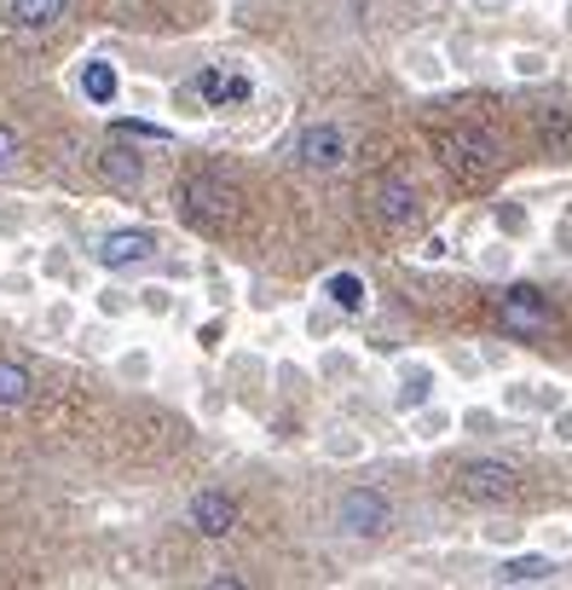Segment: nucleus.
Wrapping results in <instances>:
<instances>
[{
	"label": "nucleus",
	"mask_w": 572,
	"mask_h": 590,
	"mask_svg": "<svg viewBox=\"0 0 572 590\" xmlns=\"http://www.w3.org/2000/svg\"><path fill=\"white\" fill-rule=\"evenodd\" d=\"M434 157L446 163L462 186H480V179L498 174V139L480 134V127H439V134H434Z\"/></svg>",
	"instance_id": "obj_1"
},
{
	"label": "nucleus",
	"mask_w": 572,
	"mask_h": 590,
	"mask_svg": "<svg viewBox=\"0 0 572 590\" xmlns=\"http://www.w3.org/2000/svg\"><path fill=\"white\" fill-rule=\"evenodd\" d=\"M243 209V192L231 186L226 174H191L186 186H179V215L202 232H215V226H231Z\"/></svg>",
	"instance_id": "obj_2"
},
{
	"label": "nucleus",
	"mask_w": 572,
	"mask_h": 590,
	"mask_svg": "<svg viewBox=\"0 0 572 590\" xmlns=\"http://www.w3.org/2000/svg\"><path fill=\"white\" fill-rule=\"evenodd\" d=\"M457 498L480 504V509H503L520 498V469L503 464V457H468L457 469Z\"/></svg>",
	"instance_id": "obj_3"
},
{
	"label": "nucleus",
	"mask_w": 572,
	"mask_h": 590,
	"mask_svg": "<svg viewBox=\"0 0 572 590\" xmlns=\"http://www.w3.org/2000/svg\"><path fill=\"white\" fill-rule=\"evenodd\" d=\"M335 521L353 538H376V532L394 527V504H387V493H376V486H347L342 504H335Z\"/></svg>",
	"instance_id": "obj_4"
},
{
	"label": "nucleus",
	"mask_w": 572,
	"mask_h": 590,
	"mask_svg": "<svg viewBox=\"0 0 572 590\" xmlns=\"http://www.w3.org/2000/svg\"><path fill=\"white\" fill-rule=\"evenodd\" d=\"M347 151H353L347 127H335V122H312V127H301V134H295L290 157H295L301 168H312V174H330V168H342V163H347Z\"/></svg>",
	"instance_id": "obj_5"
},
{
	"label": "nucleus",
	"mask_w": 572,
	"mask_h": 590,
	"mask_svg": "<svg viewBox=\"0 0 572 590\" xmlns=\"http://www.w3.org/2000/svg\"><path fill=\"white\" fill-rule=\"evenodd\" d=\"M498 319H503L509 337H543V330L555 324V313H550V296L532 290V284L509 290V296H503V307H498Z\"/></svg>",
	"instance_id": "obj_6"
},
{
	"label": "nucleus",
	"mask_w": 572,
	"mask_h": 590,
	"mask_svg": "<svg viewBox=\"0 0 572 590\" xmlns=\"http://www.w3.org/2000/svg\"><path fill=\"white\" fill-rule=\"evenodd\" d=\"M191 93L202 99L208 111H231V105H243V99L254 93V82H249V70H238V64H208L191 82Z\"/></svg>",
	"instance_id": "obj_7"
},
{
	"label": "nucleus",
	"mask_w": 572,
	"mask_h": 590,
	"mask_svg": "<svg viewBox=\"0 0 572 590\" xmlns=\"http://www.w3.org/2000/svg\"><path fill=\"white\" fill-rule=\"evenodd\" d=\"M416 209H423V203H416V192L405 186L399 174H387V179H376V186H371V215H376V226H387V232L410 226Z\"/></svg>",
	"instance_id": "obj_8"
},
{
	"label": "nucleus",
	"mask_w": 572,
	"mask_h": 590,
	"mask_svg": "<svg viewBox=\"0 0 572 590\" xmlns=\"http://www.w3.org/2000/svg\"><path fill=\"white\" fill-rule=\"evenodd\" d=\"M93 255H98V267H104V272L139 267V261H150V255H156V232H145V226H122V232H111Z\"/></svg>",
	"instance_id": "obj_9"
},
{
	"label": "nucleus",
	"mask_w": 572,
	"mask_h": 590,
	"mask_svg": "<svg viewBox=\"0 0 572 590\" xmlns=\"http://www.w3.org/2000/svg\"><path fill=\"white\" fill-rule=\"evenodd\" d=\"M191 527L202 538H226L231 527H238V504H231L226 493H197L191 498Z\"/></svg>",
	"instance_id": "obj_10"
},
{
	"label": "nucleus",
	"mask_w": 572,
	"mask_h": 590,
	"mask_svg": "<svg viewBox=\"0 0 572 590\" xmlns=\"http://www.w3.org/2000/svg\"><path fill=\"white\" fill-rule=\"evenodd\" d=\"M98 168H104V179H111L116 192H139V179H145V157H139V151H127V145H111L98 157Z\"/></svg>",
	"instance_id": "obj_11"
},
{
	"label": "nucleus",
	"mask_w": 572,
	"mask_h": 590,
	"mask_svg": "<svg viewBox=\"0 0 572 590\" xmlns=\"http://www.w3.org/2000/svg\"><path fill=\"white\" fill-rule=\"evenodd\" d=\"M538 127H543V151L550 157H572V105H543Z\"/></svg>",
	"instance_id": "obj_12"
},
{
	"label": "nucleus",
	"mask_w": 572,
	"mask_h": 590,
	"mask_svg": "<svg viewBox=\"0 0 572 590\" xmlns=\"http://www.w3.org/2000/svg\"><path fill=\"white\" fill-rule=\"evenodd\" d=\"M491 579L498 584H543V579H555V556H514Z\"/></svg>",
	"instance_id": "obj_13"
},
{
	"label": "nucleus",
	"mask_w": 572,
	"mask_h": 590,
	"mask_svg": "<svg viewBox=\"0 0 572 590\" xmlns=\"http://www.w3.org/2000/svg\"><path fill=\"white\" fill-rule=\"evenodd\" d=\"M7 12L18 30H52L64 18V0H7Z\"/></svg>",
	"instance_id": "obj_14"
},
{
	"label": "nucleus",
	"mask_w": 572,
	"mask_h": 590,
	"mask_svg": "<svg viewBox=\"0 0 572 590\" xmlns=\"http://www.w3.org/2000/svg\"><path fill=\"white\" fill-rule=\"evenodd\" d=\"M324 290H330V301L342 307V313H364V301H371V296H364V278H358V272H335Z\"/></svg>",
	"instance_id": "obj_15"
},
{
	"label": "nucleus",
	"mask_w": 572,
	"mask_h": 590,
	"mask_svg": "<svg viewBox=\"0 0 572 590\" xmlns=\"http://www.w3.org/2000/svg\"><path fill=\"white\" fill-rule=\"evenodd\" d=\"M82 93L93 99V105H111V99H116V70L104 64V59H93V64L82 70Z\"/></svg>",
	"instance_id": "obj_16"
},
{
	"label": "nucleus",
	"mask_w": 572,
	"mask_h": 590,
	"mask_svg": "<svg viewBox=\"0 0 572 590\" xmlns=\"http://www.w3.org/2000/svg\"><path fill=\"white\" fill-rule=\"evenodd\" d=\"M30 389H35L30 371L12 365V359H0V405H23V400H30Z\"/></svg>",
	"instance_id": "obj_17"
},
{
	"label": "nucleus",
	"mask_w": 572,
	"mask_h": 590,
	"mask_svg": "<svg viewBox=\"0 0 572 590\" xmlns=\"http://www.w3.org/2000/svg\"><path fill=\"white\" fill-rule=\"evenodd\" d=\"M509 64H514V75H543V70H550V59H543V53H514Z\"/></svg>",
	"instance_id": "obj_18"
},
{
	"label": "nucleus",
	"mask_w": 572,
	"mask_h": 590,
	"mask_svg": "<svg viewBox=\"0 0 572 590\" xmlns=\"http://www.w3.org/2000/svg\"><path fill=\"white\" fill-rule=\"evenodd\" d=\"M428 389H434L428 376H410V382H405V394H399V405H423V400H428Z\"/></svg>",
	"instance_id": "obj_19"
},
{
	"label": "nucleus",
	"mask_w": 572,
	"mask_h": 590,
	"mask_svg": "<svg viewBox=\"0 0 572 590\" xmlns=\"http://www.w3.org/2000/svg\"><path fill=\"white\" fill-rule=\"evenodd\" d=\"M12 157H18V134H12V127H0V174L12 168Z\"/></svg>",
	"instance_id": "obj_20"
},
{
	"label": "nucleus",
	"mask_w": 572,
	"mask_h": 590,
	"mask_svg": "<svg viewBox=\"0 0 572 590\" xmlns=\"http://www.w3.org/2000/svg\"><path fill=\"white\" fill-rule=\"evenodd\" d=\"M116 134H139V139H168L163 127H150V122H116Z\"/></svg>",
	"instance_id": "obj_21"
},
{
	"label": "nucleus",
	"mask_w": 572,
	"mask_h": 590,
	"mask_svg": "<svg viewBox=\"0 0 572 590\" xmlns=\"http://www.w3.org/2000/svg\"><path fill=\"white\" fill-rule=\"evenodd\" d=\"M555 434H561V441H572V412H561V417H555Z\"/></svg>",
	"instance_id": "obj_22"
}]
</instances>
